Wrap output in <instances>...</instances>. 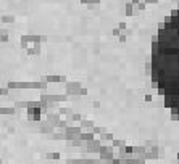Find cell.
<instances>
[{
  "mask_svg": "<svg viewBox=\"0 0 179 164\" xmlns=\"http://www.w3.org/2000/svg\"><path fill=\"white\" fill-rule=\"evenodd\" d=\"M144 154H145V148H144V146H133V156L134 158L144 159Z\"/></svg>",
  "mask_w": 179,
  "mask_h": 164,
  "instance_id": "cell-1",
  "label": "cell"
},
{
  "mask_svg": "<svg viewBox=\"0 0 179 164\" xmlns=\"http://www.w3.org/2000/svg\"><path fill=\"white\" fill-rule=\"evenodd\" d=\"M100 153H102V158L106 159V161L113 158V151H112V148H102V150H100Z\"/></svg>",
  "mask_w": 179,
  "mask_h": 164,
  "instance_id": "cell-2",
  "label": "cell"
},
{
  "mask_svg": "<svg viewBox=\"0 0 179 164\" xmlns=\"http://www.w3.org/2000/svg\"><path fill=\"white\" fill-rule=\"evenodd\" d=\"M155 146H157V143L153 140H147L145 143H144V148L145 150H152V148H155Z\"/></svg>",
  "mask_w": 179,
  "mask_h": 164,
  "instance_id": "cell-3",
  "label": "cell"
},
{
  "mask_svg": "<svg viewBox=\"0 0 179 164\" xmlns=\"http://www.w3.org/2000/svg\"><path fill=\"white\" fill-rule=\"evenodd\" d=\"M113 146L115 148H121V146H126L124 140H113Z\"/></svg>",
  "mask_w": 179,
  "mask_h": 164,
  "instance_id": "cell-4",
  "label": "cell"
},
{
  "mask_svg": "<svg viewBox=\"0 0 179 164\" xmlns=\"http://www.w3.org/2000/svg\"><path fill=\"white\" fill-rule=\"evenodd\" d=\"M157 153H158V158H163L165 156V148L161 145H158L157 146Z\"/></svg>",
  "mask_w": 179,
  "mask_h": 164,
  "instance_id": "cell-5",
  "label": "cell"
},
{
  "mask_svg": "<svg viewBox=\"0 0 179 164\" xmlns=\"http://www.w3.org/2000/svg\"><path fill=\"white\" fill-rule=\"evenodd\" d=\"M102 140H113V135L112 133H103V135H102Z\"/></svg>",
  "mask_w": 179,
  "mask_h": 164,
  "instance_id": "cell-6",
  "label": "cell"
},
{
  "mask_svg": "<svg viewBox=\"0 0 179 164\" xmlns=\"http://www.w3.org/2000/svg\"><path fill=\"white\" fill-rule=\"evenodd\" d=\"M144 100H145V101H152V95H145V97H144Z\"/></svg>",
  "mask_w": 179,
  "mask_h": 164,
  "instance_id": "cell-7",
  "label": "cell"
},
{
  "mask_svg": "<svg viewBox=\"0 0 179 164\" xmlns=\"http://www.w3.org/2000/svg\"><path fill=\"white\" fill-rule=\"evenodd\" d=\"M178 163H179V153H178Z\"/></svg>",
  "mask_w": 179,
  "mask_h": 164,
  "instance_id": "cell-8",
  "label": "cell"
}]
</instances>
